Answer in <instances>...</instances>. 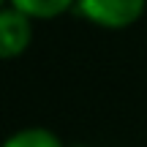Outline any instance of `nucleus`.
<instances>
[{
    "label": "nucleus",
    "mask_w": 147,
    "mask_h": 147,
    "mask_svg": "<svg viewBox=\"0 0 147 147\" xmlns=\"http://www.w3.org/2000/svg\"><path fill=\"white\" fill-rule=\"evenodd\" d=\"M79 0H8L11 8L22 11L30 19H57L65 11L76 8Z\"/></svg>",
    "instance_id": "nucleus-3"
},
{
    "label": "nucleus",
    "mask_w": 147,
    "mask_h": 147,
    "mask_svg": "<svg viewBox=\"0 0 147 147\" xmlns=\"http://www.w3.org/2000/svg\"><path fill=\"white\" fill-rule=\"evenodd\" d=\"M30 41H33V19L5 5L0 11V55L5 60L19 57L27 52Z\"/></svg>",
    "instance_id": "nucleus-2"
},
{
    "label": "nucleus",
    "mask_w": 147,
    "mask_h": 147,
    "mask_svg": "<svg viewBox=\"0 0 147 147\" xmlns=\"http://www.w3.org/2000/svg\"><path fill=\"white\" fill-rule=\"evenodd\" d=\"M147 0H79L76 8L87 22L104 30H125L144 14Z\"/></svg>",
    "instance_id": "nucleus-1"
},
{
    "label": "nucleus",
    "mask_w": 147,
    "mask_h": 147,
    "mask_svg": "<svg viewBox=\"0 0 147 147\" xmlns=\"http://www.w3.org/2000/svg\"><path fill=\"white\" fill-rule=\"evenodd\" d=\"M3 147H63V142L49 128H22L11 134L3 142Z\"/></svg>",
    "instance_id": "nucleus-4"
}]
</instances>
